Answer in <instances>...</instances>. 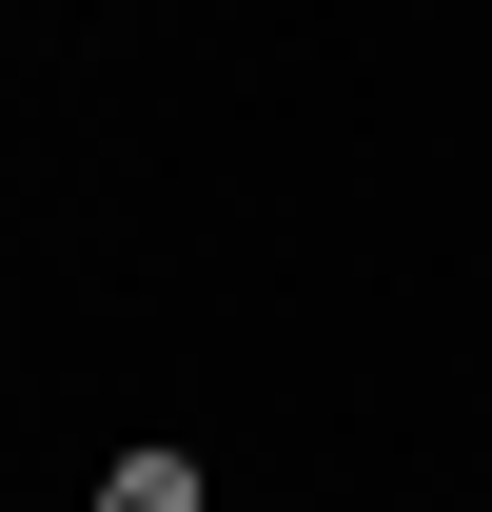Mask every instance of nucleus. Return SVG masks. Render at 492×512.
Segmentation results:
<instances>
[{
  "label": "nucleus",
  "mask_w": 492,
  "mask_h": 512,
  "mask_svg": "<svg viewBox=\"0 0 492 512\" xmlns=\"http://www.w3.org/2000/svg\"><path fill=\"white\" fill-rule=\"evenodd\" d=\"M99 512H217V473H197V453H178V434H138V453H119V473H99Z\"/></svg>",
  "instance_id": "nucleus-1"
}]
</instances>
